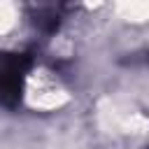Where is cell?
<instances>
[{"mask_svg": "<svg viewBox=\"0 0 149 149\" xmlns=\"http://www.w3.org/2000/svg\"><path fill=\"white\" fill-rule=\"evenodd\" d=\"M30 68L28 54H0V102L16 107L23 95V77Z\"/></svg>", "mask_w": 149, "mask_h": 149, "instance_id": "cell-1", "label": "cell"}, {"mask_svg": "<svg viewBox=\"0 0 149 149\" xmlns=\"http://www.w3.org/2000/svg\"><path fill=\"white\" fill-rule=\"evenodd\" d=\"M61 23V12L56 7H40L35 12V26L44 33H54Z\"/></svg>", "mask_w": 149, "mask_h": 149, "instance_id": "cell-2", "label": "cell"}]
</instances>
